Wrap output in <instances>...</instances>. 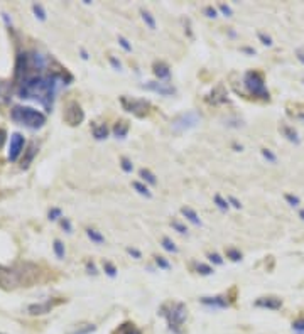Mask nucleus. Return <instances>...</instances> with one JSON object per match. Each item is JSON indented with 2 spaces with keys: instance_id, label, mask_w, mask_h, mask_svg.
I'll return each instance as SVG.
<instances>
[{
  "instance_id": "1",
  "label": "nucleus",
  "mask_w": 304,
  "mask_h": 334,
  "mask_svg": "<svg viewBox=\"0 0 304 334\" xmlns=\"http://www.w3.org/2000/svg\"><path fill=\"white\" fill-rule=\"evenodd\" d=\"M71 83L73 76L68 73V69L57 64L56 69L49 71L48 74H34V76H29L24 81H20L15 88V93L22 100L38 101L46 111H52L54 98L59 88Z\"/></svg>"
},
{
  "instance_id": "2",
  "label": "nucleus",
  "mask_w": 304,
  "mask_h": 334,
  "mask_svg": "<svg viewBox=\"0 0 304 334\" xmlns=\"http://www.w3.org/2000/svg\"><path fill=\"white\" fill-rule=\"evenodd\" d=\"M38 274V267L32 265V263H20L15 269L0 267V287L14 288L17 286H22V284H26V287H31V284L36 280Z\"/></svg>"
},
{
  "instance_id": "3",
  "label": "nucleus",
  "mask_w": 304,
  "mask_h": 334,
  "mask_svg": "<svg viewBox=\"0 0 304 334\" xmlns=\"http://www.w3.org/2000/svg\"><path fill=\"white\" fill-rule=\"evenodd\" d=\"M159 316H162L166 319L167 326L172 333L183 334V326L188 319V307L184 302H178V300H167L159 307Z\"/></svg>"
},
{
  "instance_id": "4",
  "label": "nucleus",
  "mask_w": 304,
  "mask_h": 334,
  "mask_svg": "<svg viewBox=\"0 0 304 334\" xmlns=\"http://www.w3.org/2000/svg\"><path fill=\"white\" fill-rule=\"evenodd\" d=\"M10 120L15 122L17 125L26 127L29 130H39L46 123V115L43 111L32 108V106L15 105L10 110Z\"/></svg>"
},
{
  "instance_id": "5",
  "label": "nucleus",
  "mask_w": 304,
  "mask_h": 334,
  "mask_svg": "<svg viewBox=\"0 0 304 334\" xmlns=\"http://www.w3.org/2000/svg\"><path fill=\"white\" fill-rule=\"evenodd\" d=\"M244 85H245V88L249 90L250 95H253V96L260 98V100H264V101L270 100V93H269V90H267L264 74L262 73L247 71L245 73V78H244Z\"/></svg>"
},
{
  "instance_id": "6",
  "label": "nucleus",
  "mask_w": 304,
  "mask_h": 334,
  "mask_svg": "<svg viewBox=\"0 0 304 334\" xmlns=\"http://www.w3.org/2000/svg\"><path fill=\"white\" fill-rule=\"evenodd\" d=\"M120 105L125 111L132 113L134 117H137V118L147 117L151 111V101L144 100V98H132V96H127V95H122Z\"/></svg>"
},
{
  "instance_id": "7",
  "label": "nucleus",
  "mask_w": 304,
  "mask_h": 334,
  "mask_svg": "<svg viewBox=\"0 0 304 334\" xmlns=\"http://www.w3.org/2000/svg\"><path fill=\"white\" fill-rule=\"evenodd\" d=\"M201 122V117L198 111L190 110L184 111V113H179L178 117L172 120V130L178 132V134H183V132H188L195 127H198V123Z\"/></svg>"
},
{
  "instance_id": "8",
  "label": "nucleus",
  "mask_w": 304,
  "mask_h": 334,
  "mask_svg": "<svg viewBox=\"0 0 304 334\" xmlns=\"http://www.w3.org/2000/svg\"><path fill=\"white\" fill-rule=\"evenodd\" d=\"M63 120L68 123L69 127H78L81 125L85 120V111L80 106L78 101H69L66 108L63 111Z\"/></svg>"
},
{
  "instance_id": "9",
  "label": "nucleus",
  "mask_w": 304,
  "mask_h": 334,
  "mask_svg": "<svg viewBox=\"0 0 304 334\" xmlns=\"http://www.w3.org/2000/svg\"><path fill=\"white\" fill-rule=\"evenodd\" d=\"M24 147H26V139H24L22 134H19V132H14V134L10 135V142H9V154H7V157H9L10 162H15L20 154L24 152Z\"/></svg>"
},
{
  "instance_id": "10",
  "label": "nucleus",
  "mask_w": 304,
  "mask_h": 334,
  "mask_svg": "<svg viewBox=\"0 0 304 334\" xmlns=\"http://www.w3.org/2000/svg\"><path fill=\"white\" fill-rule=\"evenodd\" d=\"M61 302H63V299H48V300H44V302L31 304V306H27V312L31 316H43V314L51 312L52 309H54L56 306H59Z\"/></svg>"
},
{
  "instance_id": "11",
  "label": "nucleus",
  "mask_w": 304,
  "mask_h": 334,
  "mask_svg": "<svg viewBox=\"0 0 304 334\" xmlns=\"http://www.w3.org/2000/svg\"><path fill=\"white\" fill-rule=\"evenodd\" d=\"M144 90H147V92H154V93H159L161 96H172V95H176V88L167 83H159V81H149V83L142 85Z\"/></svg>"
},
{
  "instance_id": "12",
  "label": "nucleus",
  "mask_w": 304,
  "mask_h": 334,
  "mask_svg": "<svg viewBox=\"0 0 304 334\" xmlns=\"http://www.w3.org/2000/svg\"><path fill=\"white\" fill-rule=\"evenodd\" d=\"M201 304L209 309H227L230 307L228 295H215V297H201Z\"/></svg>"
},
{
  "instance_id": "13",
  "label": "nucleus",
  "mask_w": 304,
  "mask_h": 334,
  "mask_svg": "<svg viewBox=\"0 0 304 334\" xmlns=\"http://www.w3.org/2000/svg\"><path fill=\"white\" fill-rule=\"evenodd\" d=\"M208 101L213 103V105H223V103H228V93L227 88L223 85H216L215 88L209 92L208 95Z\"/></svg>"
},
{
  "instance_id": "14",
  "label": "nucleus",
  "mask_w": 304,
  "mask_h": 334,
  "mask_svg": "<svg viewBox=\"0 0 304 334\" xmlns=\"http://www.w3.org/2000/svg\"><path fill=\"white\" fill-rule=\"evenodd\" d=\"M38 150H39L38 143H36V142L29 143L27 148L24 150V157H22V160H20V169H22V171H26V169L31 167L32 160H34V157L38 155Z\"/></svg>"
},
{
  "instance_id": "15",
  "label": "nucleus",
  "mask_w": 304,
  "mask_h": 334,
  "mask_svg": "<svg viewBox=\"0 0 304 334\" xmlns=\"http://www.w3.org/2000/svg\"><path fill=\"white\" fill-rule=\"evenodd\" d=\"M255 307H262V309H270V311H277V309L282 307V300L279 297H258L255 300Z\"/></svg>"
},
{
  "instance_id": "16",
  "label": "nucleus",
  "mask_w": 304,
  "mask_h": 334,
  "mask_svg": "<svg viewBox=\"0 0 304 334\" xmlns=\"http://www.w3.org/2000/svg\"><path fill=\"white\" fill-rule=\"evenodd\" d=\"M152 71H154L155 76L159 78V81H169L171 80V69H169V66H167L166 63H161V61H159V63H155Z\"/></svg>"
},
{
  "instance_id": "17",
  "label": "nucleus",
  "mask_w": 304,
  "mask_h": 334,
  "mask_svg": "<svg viewBox=\"0 0 304 334\" xmlns=\"http://www.w3.org/2000/svg\"><path fill=\"white\" fill-rule=\"evenodd\" d=\"M129 130H130V123L127 120H118L113 125V135L117 139H125L127 134H129Z\"/></svg>"
},
{
  "instance_id": "18",
  "label": "nucleus",
  "mask_w": 304,
  "mask_h": 334,
  "mask_svg": "<svg viewBox=\"0 0 304 334\" xmlns=\"http://www.w3.org/2000/svg\"><path fill=\"white\" fill-rule=\"evenodd\" d=\"M113 334H142V333H141V329H139L134 323L127 321V323L118 326V328L113 331Z\"/></svg>"
},
{
  "instance_id": "19",
  "label": "nucleus",
  "mask_w": 304,
  "mask_h": 334,
  "mask_svg": "<svg viewBox=\"0 0 304 334\" xmlns=\"http://www.w3.org/2000/svg\"><path fill=\"white\" fill-rule=\"evenodd\" d=\"M281 134L284 135V137L289 140V142H293V143H299L301 140H299V137H298V132H296L293 127H289V125H282L281 127Z\"/></svg>"
},
{
  "instance_id": "20",
  "label": "nucleus",
  "mask_w": 304,
  "mask_h": 334,
  "mask_svg": "<svg viewBox=\"0 0 304 334\" xmlns=\"http://www.w3.org/2000/svg\"><path fill=\"white\" fill-rule=\"evenodd\" d=\"M10 93H12V85L9 81H0V101L7 103L10 100Z\"/></svg>"
},
{
  "instance_id": "21",
  "label": "nucleus",
  "mask_w": 304,
  "mask_h": 334,
  "mask_svg": "<svg viewBox=\"0 0 304 334\" xmlns=\"http://www.w3.org/2000/svg\"><path fill=\"white\" fill-rule=\"evenodd\" d=\"M93 137L97 140H105L108 137V129H106L105 123H101V125H95L93 123Z\"/></svg>"
},
{
  "instance_id": "22",
  "label": "nucleus",
  "mask_w": 304,
  "mask_h": 334,
  "mask_svg": "<svg viewBox=\"0 0 304 334\" xmlns=\"http://www.w3.org/2000/svg\"><path fill=\"white\" fill-rule=\"evenodd\" d=\"M181 213H183V216H186L188 220H190V221L193 223V225L201 226V220H200L198 214H196L195 209H191V208H183V209H181Z\"/></svg>"
},
{
  "instance_id": "23",
  "label": "nucleus",
  "mask_w": 304,
  "mask_h": 334,
  "mask_svg": "<svg viewBox=\"0 0 304 334\" xmlns=\"http://www.w3.org/2000/svg\"><path fill=\"white\" fill-rule=\"evenodd\" d=\"M86 235H88L90 240H92L93 243H97V245H101V243H105V237L100 232H98V230H95V228H88V230H86Z\"/></svg>"
},
{
  "instance_id": "24",
  "label": "nucleus",
  "mask_w": 304,
  "mask_h": 334,
  "mask_svg": "<svg viewBox=\"0 0 304 334\" xmlns=\"http://www.w3.org/2000/svg\"><path fill=\"white\" fill-rule=\"evenodd\" d=\"M32 12H34L36 19L41 20V22H44V20L48 19L46 9H44V5H41V3H32Z\"/></svg>"
},
{
  "instance_id": "25",
  "label": "nucleus",
  "mask_w": 304,
  "mask_h": 334,
  "mask_svg": "<svg viewBox=\"0 0 304 334\" xmlns=\"http://www.w3.org/2000/svg\"><path fill=\"white\" fill-rule=\"evenodd\" d=\"M97 331V326L95 324H83V326H78L73 333L69 334H92Z\"/></svg>"
},
{
  "instance_id": "26",
  "label": "nucleus",
  "mask_w": 304,
  "mask_h": 334,
  "mask_svg": "<svg viewBox=\"0 0 304 334\" xmlns=\"http://www.w3.org/2000/svg\"><path fill=\"white\" fill-rule=\"evenodd\" d=\"M52 250H54L56 257L59 260L64 258V255H66V248H64V243L61 240H54V245H52Z\"/></svg>"
},
{
  "instance_id": "27",
  "label": "nucleus",
  "mask_w": 304,
  "mask_h": 334,
  "mask_svg": "<svg viewBox=\"0 0 304 334\" xmlns=\"http://www.w3.org/2000/svg\"><path fill=\"white\" fill-rule=\"evenodd\" d=\"M132 188L135 189V191L139 192L141 196H146V197H152V192L147 189V186H144L142 183H139V181H134L132 183Z\"/></svg>"
},
{
  "instance_id": "28",
  "label": "nucleus",
  "mask_w": 304,
  "mask_h": 334,
  "mask_svg": "<svg viewBox=\"0 0 304 334\" xmlns=\"http://www.w3.org/2000/svg\"><path fill=\"white\" fill-rule=\"evenodd\" d=\"M141 14H142V19H144V22L147 24V27L149 29H152V31H154L155 29V19H154V15L151 14L149 10H141Z\"/></svg>"
},
{
  "instance_id": "29",
  "label": "nucleus",
  "mask_w": 304,
  "mask_h": 334,
  "mask_svg": "<svg viewBox=\"0 0 304 334\" xmlns=\"http://www.w3.org/2000/svg\"><path fill=\"white\" fill-rule=\"evenodd\" d=\"M141 177H142L144 181H146V183H149L151 186L157 184V179H155V176L152 174L149 169H142V171H141Z\"/></svg>"
},
{
  "instance_id": "30",
  "label": "nucleus",
  "mask_w": 304,
  "mask_h": 334,
  "mask_svg": "<svg viewBox=\"0 0 304 334\" xmlns=\"http://www.w3.org/2000/svg\"><path fill=\"white\" fill-rule=\"evenodd\" d=\"M161 243H162V248H164V250L171 251V253H178V246H176V245H174V241H172V240H171V238L164 237Z\"/></svg>"
},
{
  "instance_id": "31",
  "label": "nucleus",
  "mask_w": 304,
  "mask_h": 334,
  "mask_svg": "<svg viewBox=\"0 0 304 334\" xmlns=\"http://www.w3.org/2000/svg\"><path fill=\"white\" fill-rule=\"evenodd\" d=\"M103 270H105V274L108 275V277H117V267L113 265L112 262H108V260H105L103 262Z\"/></svg>"
},
{
  "instance_id": "32",
  "label": "nucleus",
  "mask_w": 304,
  "mask_h": 334,
  "mask_svg": "<svg viewBox=\"0 0 304 334\" xmlns=\"http://www.w3.org/2000/svg\"><path fill=\"white\" fill-rule=\"evenodd\" d=\"M196 272H198L200 275H211L213 274V269L206 263H196Z\"/></svg>"
},
{
  "instance_id": "33",
  "label": "nucleus",
  "mask_w": 304,
  "mask_h": 334,
  "mask_svg": "<svg viewBox=\"0 0 304 334\" xmlns=\"http://www.w3.org/2000/svg\"><path fill=\"white\" fill-rule=\"evenodd\" d=\"M227 257L232 260V262H240L242 253H240V250H237V248H227Z\"/></svg>"
},
{
  "instance_id": "34",
  "label": "nucleus",
  "mask_w": 304,
  "mask_h": 334,
  "mask_svg": "<svg viewBox=\"0 0 304 334\" xmlns=\"http://www.w3.org/2000/svg\"><path fill=\"white\" fill-rule=\"evenodd\" d=\"M48 218L51 221H57V220H61V218H63V211H61L59 208H51V209H49V213H48Z\"/></svg>"
},
{
  "instance_id": "35",
  "label": "nucleus",
  "mask_w": 304,
  "mask_h": 334,
  "mask_svg": "<svg viewBox=\"0 0 304 334\" xmlns=\"http://www.w3.org/2000/svg\"><path fill=\"white\" fill-rule=\"evenodd\" d=\"M262 157H264L265 160H269L270 164H276L277 162L276 154H274L272 150H269V148H262Z\"/></svg>"
},
{
  "instance_id": "36",
  "label": "nucleus",
  "mask_w": 304,
  "mask_h": 334,
  "mask_svg": "<svg viewBox=\"0 0 304 334\" xmlns=\"http://www.w3.org/2000/svg\"><path fill=\"white\" fill-rule=\"evenodd\" d=\"M215 204L218 206L221 211H227V209L230 208L228 201H227V199H223V197H221L220 194H216V196H215Z\"/></svg>"
},
{
  "instance_id": "37",
  "label": "nucleus",
  "mask_w": 304,
  "mask_h": 334,
  "mask_svg": "<svg viewBox=\"0 0 304 334\" xmlns=\"http://www.w3.org/2000/svg\"><path fill=\"white\" fill-rule=\"evenodd\" d=\"M120 166H122V169H124V172H127V174H129V172H132L134 171V164L130 162L129 159L127 157H122V160H120Z\"/></svg>"
},
{
  "instance_id": "38",
  "label": "nucleus",
  "mask_w": 304,
  "mask_h": 334,
  "mask_svg": "<svg viewBox=\"0 0 304 334\" xmlns=\"http://www.w3.org/2000/svg\"><path fill=\"white\" fill-rule=\"evenodd\" d=\"M155 263H157L159 269H164V270H169L171 269V263L167 262L164 257H155Z\"/></svg>"
},
{
  "instance_id": "39",
  "label": "nucleus",
  "mask_w": 304,
  "mask_h": 334,
  "mask_svg": "<svg viewBox=\"0 0 304 334\" xmlns=\"http://www.w3.org/2000/svg\"><path fill=\"white\" fill-rule=\"evenodd\" d=\"M293 329L298 334H304V317H303V319L294 321V323H293Z\"/></svg>"
},
{
  "instance_id": "40",
  "label": "nucleus",
  "mask_w": 304,
  "mask_h": 334,
  "mask_svg": "<svg viewBox=\"0 0 304 334\" xmlns=\"http://www.w3.org/2000/svg\"><path fill=\"white\" fill-rule=\"evenodd\" d=\"M171 225H172V228H174V230H176V232H178V233H181V235L188 233L186 226H184V225H183V223H179L178 220H174V221H172V223H171Z\"/></svg>"
},
{
  "instance_id": "41",
  "label": "nucleus",
  "mask_w": 304,
  "mask_h": 334,
  "mask_svg": "<svg viewBox=\"0 0 304 334\" xmlns=\"http://www.w3.org/2000/svg\"><path fill=\"white\" fill-rule=\"evenodd\" d=\"M118 44H120V46L124 48L127 52H130V51H132V46H130V43L125 39L124 36H118Z\"/></svg>"
},
{
  "instance_id": "42",
  "label": "nucleus",
  "mask_w": 304,
  "mask_h": 334,
  "mask_svg": "<svg viewBox=\"0 0 304 334\" xmlns=\"http://www.w3.org/2000/svg\"><path fill=\"white\" fill-rule=\"evenodd\" d=\"M61 226H63V230L66 233H73V226H71V221L68 220V218H61Z\"/></svg>"
},
{
  "instance_id": "43",
  "label": "nucleus",
  "mask_w": 304,
  "mask_h": 334,
  "mask_svg": "<svg viewBox=\"0 0 304 334\" xmlns=\"http://www.w3.org/2000/svg\"><path fill=\"white\" fill-rule=\"evenodd\" d=\"M258 39L262 41V44H264V46H269V48H270V46H272V44H274V43H272V39H270V36H265L264 32H258Z\"/></svg>"
},
{
  "instance_id": "44",
  "label": "nucleus",
  "mask_w": 304,
  "mask_h": 334,
  "mask_svg": "<svg viewBox=\"0 0 304 334\" xmlns=\"http://www.w3.org/2000/svg\"><path fill=\"white\" fill-rule=\"evenodd\" d=\"M208 258H209V262H213L215 265H223V258H221L218 253H209Z\"/></svg>"
},
{
  "instance_id": "45",
  "label": "nucleus",
  "mask_w": 304,
  "mask_h": 334,
  "mask_svg": "<svg viewBox=\"0 0 304 334\" xmlns=\"http://www.w3.org/2000/svg\"><path fill=\"white\" fill-rule=\"evenodd\" d=\"M218 9L221 10V14H225L227 17H232L233 15V10H232V7L230 5H225V3H220L218 5Z\"/></svg>"
},
{
  "instance_id": "46",
  "label": "nucleus",
  "mask_w": 304,
  "mask_h": 334,
  "mask_svg": "<svg viewBox=\"0 0 304 334\" xmlns=\"http://www.w3.org/2000/svg\"><path fill=\"white\" fill-rule=\"evenodd\" d=\"M127 253H129L130 257H134L135 260H141V258H142V253H141V251H139L137 248H132V246H129V248H127Z\"/></svg>"
},
{
  "instance_id": "47",
  "label": "nucleus",
  "mask_w": 304,
  "mask_h": 334,
  "mask_svg": "<svg viewBox=\"0 0 304 334\" xmlns=\"http://www.w3.org/2000/svg\"><path fill=\"white\" fill-rule=\"evenodd\" d=\"M108 61H110V64L113 66V69H117V71H120V69H122V63L117 59V57L110 56V57H108Z\"/></svg>"
},
{
  "instance_id": "48",
  "label": "nucleus",
  "mask_w": 304,
  "mask_h": 334,
  "mask_svg": "<svg viewBox=\"0 0 304 334\" xmlns=\"http://www.w3.org/2000/svg\"><path fill=\"white\" fill-rule=\"evenodd\" d=\"M286 201L291 206H298L299 204V197L298 196H293V194H286Z\"/></svg>"
},
{
  "instance_id": "49",
  "label": "nucleus",
  "mask_w": 304,
  "mask_h": 334,
  "mask_svg": "<svg viewBox=\"0 0 304 334\" xmlns=\"http://www.w3.org/2000/svg\"><path fill=\"white\" fill-rule=\"evenodd\" d=\"M204 14H206V17H209V19H215L216 17V9L215 7H206V9H204Z\"/></svg>"
},
{
  "instance_id": "50",
  "label": "nucleus",
  "mask_w": 304,
  "mask_h": 334,
  "mask_svg": "<svg viewBox=\"0 0 304 334\" xmlns=\"http://www.w3.org/2000/svg\"><path fill=\"white\" fill-rule=\"evenodd\" d=\"M86 270H88V274H92V275H97L98 274L97 267H95V263H93V262H86Z\"/></svg>"
},
{
  "instance_id": "51",
  "label": "nucleus",
  "mask_w": 304,
  "mask_h": 334,
  "mask_svg": "<svg viewBox=\"0 0 304 334\" xmlns=\"http://www.w3.org/2000/svg\"><path fill=\"white\" fill-rule=\"evenodd\" d=\"M228 203L233 206V208H237V209H240L242 208V204H240V201L237 199V197H233V196H230L228 197Z\"/></svg>"
},
{
  "instance_id": "52",
  "label": "nucleus",
  "mask_w": 304,
  "mask_h": 334,
  "mask_svg": "<svg viewBox=\"0 0 304 334\" xmlns=\"http://www.w3.org/2000/svg\"><path fill=\"white\" fill-rule=\"evenodd\" d=\"M242 51L247 52V54H250V56L255 54V49H253V48H242Z\"/></svg>"
},
{
  "instance_id": "53",
  "label": "nucleus",
  "mask_w": 304,
  "mask_h": 334,
  "mask_svg": "<svg viewBox=\"0 0 304 334\" xmlns=\"http://www.w3.org/2000/svg\"><path fill=\"white\" fill-rule=\"evenodd\" d=\"M296 54H298V59L304 64V52L301 51V49H298V51H296Z\"/></svg>"
},
{
  "instance_id": "54",
  "label": "nucleus",
  "mask_w": 304,
  "mask_h": 334,
  "mask_svg": "<svg viewBox=\"0 0 304 334\" xmlns=\"http://www.w3.org/2000/svg\"><path fill=\"white\" fill-rule=\"evenodd\" d=\"M3 140H5V130L0 129V147L3 145Z\"/></svg>"
},
{
  "instance_id": "55",
  "label": "nucleus",
  "mask_w": 304,
  "mask_h": 334,
  "mask_svg": "<svg viewBox=\"0 0 304 334\" xmlns=\"http://www.w3.org/2000/svg\"><path fill=\"white\" fill-rule=\"evenodd\" d=\"M2 19L5 20V24H7V26H10V24H12V20L9 19V15H7V14H2Z\"/></svg>"
},
{
  "instance_id": "56",
  "label": "nucleus",
  "mask_w": 304,
  "mask_h": 334,
  "mask_svg": "<svg viewBox=\"0 0 304 334\" xmlns=\"http://www.w3.org/2000/svg\"><path fill=\"white\" fill-rule=\"evenodd\" d=\"M81 57H83L85 61H86V59H88V57H90V56H88V52H86L85 49H81Z\"/></svg>"
},
{
  "instance_id": "57",
  "label": "nucleus",
  "mask_w": 304,
  "mask_h": 334,
  "mask_svg": "<svg viewBox=\"0 0 304 334\" xmlns=\"http://www.w3.org/2000/svg\"><path fill=\"white\" fill-rule=\"evenodd\" d=\"M299 218H301V220L304 221V209H301V211H299Z\"/></svg>"
},
{
  "instance_id": "58",
  "label": "nucleus",
  "mask_w": 304,
  "mask_h": 334,
  "mask_svg": "<svg viewBox=\"0 0 304 334\" xmlns=\"http://www.w3.org/2000/svg\"><path fill=\"white\" fill-rule=\"evenodd\" d=\"M298 118H299V120H303V122H304V113H299V115H298Z\"/></svg>"
},
{
  "instance_id": "59",
  "label": "nucleus",
  "mask_w": 304,
  "mask_h": 334,
  "mask_svg": "<svg viewBox=\"0 0 304 334\" xmlns=\"http://www.w3.org/2000/svg\"><path fill=\"white\" fill-rule=\"evenodd\" d=\"M0 334H2V333H0Z\"/></svg>"
}]
</instances>
